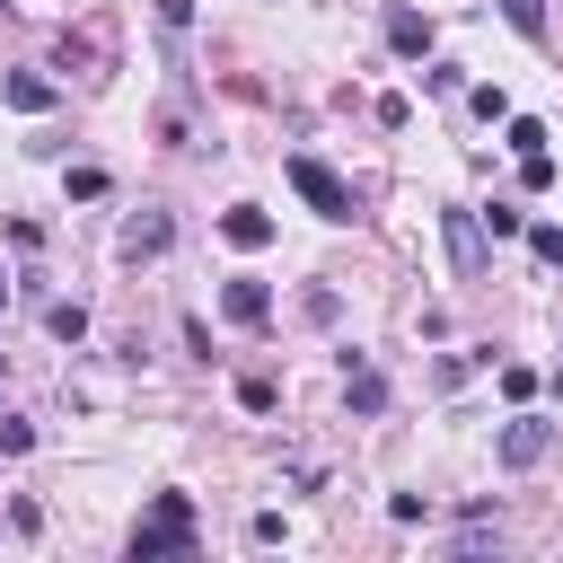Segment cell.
<instances>
[{
    "mask_svg": "<svg viewBox=\"0 0 563 563\" xmlns=\"http://www.w3.org/2000/svg\"><path fill=\"white\" fill-rule=\"evenodd\" d=\"M158 554H194V501L185 493H158L150 519L132 528V563H158Z\"/></svg>",
    "mask_w": 563,
    "mask_h": 563,
    "instance_id": "obj_1",
    "label": "cell"
},
{
    "mask_svg": "<svg viewBox=\"0 0 563 563\" xmlns=\"http://www.w3.org/2000/svg\"><path fill=\"white\" fill-rule=\"evenodd\" d=\"M290 185H299V202H308L317 220H352V185H343L325 158H290Z\"/></svg>",
    "mask_w": 563,
    "mask_h": 563,
    "instance_id": "obj_2",
    "label": "cell"
},
{
    "mask_svg": "<svg viewBox=\"0 0 563 563\" xmlns=\"http://www.w3.org/2000/svg\"><path fill=\"white\" fill-rule=\"evenodd\" d=\"M554 449V422H537V413H519V422H501V466L519 475V466H537Z\"/></svg>",
    "mask_w": 563,
    "mask_h": 563,
    "instance_id": "obj_3",
    "label": "cell"
},
{
    "mask_svg": "<svg viewBox=\"0 0 563 563\" xmlns=\"http://www.w3.org/2000/svg\"><path fill=\"white\" fill-rule=\"evenodd\" d=\"M220 238H229L238 255H255V246H273V211H255V202H229V211H220Z\"/></svg>",
    "mask_w": 563,
    "mask_h": 563,
    "instance_id": "obj_4",
    "label": "cell"
},
{
    "mask_svg": "<svg viewBox=\"0 0 563 563\" xmlns=\"http://www.w3.org/2000/svg\"><path fill=\"white\" fill-rule=\"evenodd\" d=\"M440 229H449V264L457 273H484V220L475 211H440Z\"/></svg>",
    "mask_w": 563,
    "mask_h": 563,
    "instance_id": "obj_5",
    "label": "cell"
},
{
    "mask_svg": "<svg viewBox=\"0 0 563 563\" xmlns=\"http://www.w3.org/2000/svg\"><path fill=\"white\" fill-rule=\"evenodd\" d=\"M220 308H229V325H264V317H273V290H264L255 273H238V282L220 290Z\"/></svg>",
    "mask_w": 563,
    "mask_h": 563,
    "instance_id": "obj_6",
    "label": "cell"
},
{
    "mask_svg": "<svg viewBox=\"0 0 563 563\" xmlns=\"http://www.w3.org/2000/svg\"><path fill=\"white\" fill-rule=\"evenodd\" d=\"M387 44H396V53H405V62H413V53H431V18H422V9H405V0H396V9H387Z\"/></svg>",
    "mask_w": 563,
    "mask_h": 563,
    "instance_id": "obj_7",
    "label": "cell"
},
{
    "mask_svg": "<svg viewBox=\"0 0 563 563\" xmlns=\"http://www.w3.org/2000/svg\"><path fill=\"white\" fill-rule=\"evenodd\" d=\"M0 97H9V106H18V114H44V106H53V97H62V88H53V79H44V70H9V79H0Z\"/></svg>",
    "mask_w": 563,
    "mask_h": 563,
    "instance_id": "obj_8",
    "label": "cell"
},
{
    "mask_svg": "<svg viewBox=\"0 0 563 563\" xmlns=\"http://www.w3.org/2000/svg\"><path fill=\"white\" fill-rule=\"evenodd\" d=\"M343 396H352V413H387V378L369 361H343Z\"/></svg>",
    "mask_w": 563,
    "mask_h": 563,
    "instance_id": "obj_9",
    "label": "cell"
},
{
    "mask_svg": "<svg viewBox=\"0 0 563 563\" xmlns=\"http://www.w3.org/2000/svg\"><path fill=\"white\" fill-rule=\"evenodd\" d=\"M167 238H176V229L150 211V220H132V229H123V255H132V264H141V255H167Z\"/></svg>",
    "mask_w": 563,
    "mask_h": 563,
    "instance_id": "obj_10",
    "label": "cell"
},
{
    "mask_svg": "<svg viewBox=\"0 0 563 563\" xmlns=\"http://www.w3.org/2000/svg\"><path fill=\"white\" fill-rule=\"evenodd\" d=\"M44 325H53V343H79V334H88V308H79V299H53Z\"/></svg>",
    "mask_w": 563,
    "mask_h": 563,
    "instance_id": "obj_11",
    "label": "cell"
},
{
    "mask_svg": "<svg viewBox=\"0 0 563 563\" xmlns=\"http://www.w3.org/2000/svg\"><path fill=\"white\" fill-rule=\"evenodd\" d=\"M501 18H510L528 44H545V0H501Z\"/></svg>",
    "mask_w": 563,
    "mask_h": 563,
    "instance_id": "obj_12",
    "label": "cell"
},
{
    "mask_svg": "<svg viewBox=\"0 0 563 563\" xmlns=\"http://www.w3.org/2000/svg\"><path fill=\"white\" fill-rule=\"evenodd\" d=\"M519 185L545 194V185H554V158H545V150H519Z\"/></svg>",
    "mask_w": 563,
    "mask_h": 563,
    "instance_id": "obj_13",
    "label": "cell"
},
{
    "mask_svg": "<svg viewBox=\"0 0 563 563\" xmlns=\"http://www.w3.org/2000/svg\"><path fill=\"white\" fill-rule=\"evenodd\" d=\"M501 396L528 405V396H537V369H528V361H501Z\"/></svg>",
    "mask_w": 563,
    "mask_h": 563,
    "instance_id": "obj_14",
    "label": "cell"
},
{
    "mask_svg": "<svg viewBox=\"0 0 563 563\" xmlns=\"http://www.w3.org/2000/svg\"><path fill=\"white\" fill-rule=\"evenodd\" d=\"M238 405H246V413H273L282 387H273V378H238Z\"/></svg>",
    "mask_w": 563,
    "mask_h": 563,
    "instance_id": "obj_15",
    "label": "cell"
},
{
    "mask_svg": "<svg viewBox=\"0 0 563 563\" xmlns=\"http://www.w3.org/2000/svg\"><path fill=\"white\" fill-rule=\"evenodd\" d=\"M35 449V422H18V413H0V457H26Z\"/></svg>",
    "mask_w": 563,
    "mask_h": 563,
    "instance_id": "obj_16",
    "label": "cell"
},
{
    "mask_svg": "<svg viewBox=\"0 0 563 563\" xmlns=\"http://www.w3.org/2000/svg\"><path fill=\"white\" fill-rule=\"evenodd\" d=\"M466 106H475V114H484V123H501V114H510V97H501V88H493V79H484V88H466Z\"/></svg>",
    "mask_w": 563,
    "mask_h": 563,
    "instance_id": "obj_17",
    "label": "cell"
},
{
    "mask_svg": "<svg viewBox=\"0 0 563 563\" xmlns=\"http://www.w3.org/2000/svg\"><path fill=\"white\" fill-rule=\"evenodd\" d=\"M501 123H510V150H545V123L537 114H501Z\"/></svg>",
    "mask_w": 563,
    "mask_h": 563,
    "instance_id": "obj_18",
    "label": "cell"
},
{
    "mask_svg": "<svg viewBox=\"0 0 563 563\" xmlns=\"http://www.w3.org/2000/svg\"><path fill=\"white\" fill-rule=\"evenodd\" d=\"M475 220H484L493 238H519V229H528V211H510V202H493V211H475Z\"/></svg>",
    "mask_w": 563,
    "mask_h": 563,
    "instance_id": "obj_19",
    "label": "cell"
},
{
    "mask_svg": "<svg viewBox=\"0 0 563 563\" xmlns=\"http://www.w3.org/2000/svg\"><path fill=\"white\" fill-rule=\"evenodd\" d=\"M106 194V167H70V202H97Z\"/></svg>",
    "mask_w": 563,
    "mask_h": 563,
    "instance_id": "obj_20",
    "label": "cell"
},
{
    "mask_svg": "<svg viewBox=\"0 0 563 563\" xmlns=\"http://www.w3.org/2000/svg\"><path fill=\"white\" fill-rule=\"evenodd\" d=\"M528 246H537V264H563V229H528Z\"/></svg>",
    "mask_w": 563,
    "mask_h": 563,
    "instance_id": "obj_21",
    "label": "cell"
},
{
    "mask_svg": "<svg viewBox=\"0 0 563 563\" xmlns=\"http://www.w3.org/2000/svg\"><path fill=\"white\" fill-rule=\"evenodd\" d=\"M0 308H9V282H0Z\"/></svg>",
    "mask_w": 563,
    "mask_h": 563,
    "instance_id": "obj_22",
    "label": "cell"
}]
</instances>
